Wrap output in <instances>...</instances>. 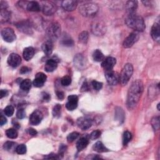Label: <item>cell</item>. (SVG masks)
I'll list each match as a JSON object with an SVG mask.
<instances>
[{
  "instance_id": "1",
  "label": "cell",
  "mask_w": 160,
  "mask_h": 160,
  "mask_svg": "<svg viewBox=\"0 0 160 160\" xmlns=\"http://www.w3.org/2000/svg\"><path fill=\"white\" fill-rule=\"evenodd\" d=\"M144 89L143 83L139 80L133 81L130 86L127 96L126 105L129 110H133L137 106Z\"/></svg>"
},
{
  "instance_id": "2",
  "label": "cell",
  "mask_w": 160,
  "mask_h": 160,
  "mask_svg": "<svg viewBox=\"0 0 160 160\" xmlns=\"http://www.w3.org/2000/svg\"><path fill=\"white\" fill-rule=\"evenodd\" d=\"M125 23L129 28L137 32L143 31L146 27L143 18L136 13L129 15L126 18Z\"/></svg>"
},
{
  "instance_id": "3",
  "label": "cell",
  "mask_w": 160,
  "mask_h": 160,
  "mask_svg": "<svg viewBox=\"0 0 160 160\" xmlns=\"http://www.w3.org/2000/svg\"><path fill=\"white\" fill-rule=\"evenodd\" d=\"M98 5L93 3H87L80 7V13L85 17H91L94 16L98 11Z\"/></svg>"
},
{
  "instance_id": "4",
  "label": "cell",
  "mask_w": 160,
  "mask_h": 160,
  "mask_svg": "<svg viewBox=\"0 0 160 160\" xmlns=\"http://www.w3.org/2000/svg\"><path fill=\"white\" fill-rule=\"evenodd\" d=\"M133 73V67L130 63H127L123 67L120 76V82L122 85H126L130 81Z\"/></svg>"
},
{
  "instance_id": "5",
  "label": "cell",
  "mask_w": 160,
  "mask_h": 160,
  "mask_svg": "<svg viewBox=\"0 0 160 160\" xmlns=\"http://www.w3.org/2000/svg\"><path fill=\"white\" fill-rule=\"evenodd\" d=\"M46 33L51 39H57L61 34V26L59 23L54 22L51 23L46 30Z\"/></svg>"
},
{
  "instance_id": "6",
  "label": "cell",
  "mask_w": 160,
  "mask_h": 160,
  "mask_svg": "<svg viewBox=\"0 0 160 160\" xmlns=\"http://www.w3.org/2000/svg\"><path fill=\"white\" fill-rule=\"evenodd\" d=\"M105 78L110 85L115 86L120 82V75L113 70L106 71Z\"/></svg>"
},
{
  "instance_id": "7",
  "label": "cell",
  "mask_w": 160,
  "mask_h": 160,
  "mask_svg": "<svg viewBox=\"0 0 160 160\" xmlns=\"http://www.w3.org/2000/svg\"><path fill=\"white\" fill-rule=\"evenodd\" d=\"M1 34L3 39L8 43H11L16 38L14 30L11 28H3L2 30Z\"/></svg>"
},
{
  "instance_id": "8",
  "label": "cell",
  "mask_w": 160,
  "mask_h": 160,
  "mask_svg": "<svg viewBox=\"0 0 160 160\" xmlns=\"http://www.w3.org/2000/svg\"><path fill=\"white\" fill-rule=\"evenodd\" d=\"M17 28L23 33L26 34H33V29H32V25L30 21L26 20L22 21L16 24Z\"/></svg>"
},
{
  "instance_id": "9",
  "label": "cell",
  "mask_w": 160,
  "mask_h": 160,
  "mask_svg": "<svg viewBox=\"0 0 160 160\" xmlns=\"http://www.w3.org/2000/svg\"><path fill=\"white\" fill-rule=\"evenodd\" d=\"M91 30L94 34L103 36L106 33V28L105 25L102 21H96L92 25Z\"/></svg>"
},
{
  "instance_id": "10",
  "label": "cell",
  "mask_w": 160,
  "mask_h": 160,
  "mask_svg": "<svg viewBox=\"0 0 160 160\" xmlns=\"http://www.w3.org/2000/svg\"><path fill=\"white\" fill-rule=\"evenodd\" d=\"M139 33L137 31H133L130 34V35L125 39L123 42V47L128 48L131 47L139 39Z\"/></svg>"
},
{
  "instance_id": "11",
  "label": "cell",
  "mask_w": 160,
  "mask_h": 160,
  "mask_svg": "<svg viewBox=\"0 0 160 160\" xmlns=\"http://www.w3.org/2000/svg\"><path fill=\"white\" fill-rule=\"evenodd\" d=\"M57 10L55 5L51 2H45L43 4L42 11L46 16H51L54 14Z\"/></svg>"
},
{
  "instance_id": "12",
  "label": "cell",
  "mask_w": 160,
  "mask_h": 160,
  "mask_svg": "<svg viewBox=\"0 0 160 160\" xmlns=\"http://www.w3.org/2000/svg\"><path fill=\"white\" fill-rule=\"evenodd\" d=\"M117 63V60L113 57H108L104 59L102 63L101 66L106 71L112 70Z\"/></svg>"
},
{
  "instance_id": "13",
  "label": "cell",
  "mask_w": 160,
  "mask_h": 160,
  "mask_svg": "<svg viewBox=\"0 0 160 160\" xmlns=\"http://www.w3.org/2000/svg\"><path fill=\"white\" fill-rule=\"evenodd\" d=\"M78 102V97L76 95H70L68 98V102L66 104V108L69 111H73L77 108Z\"/></svg>"
},
{
  "instance_id": "14",
  "label": "cell",
  "mask_w": 160,
  "mask_h": 160,
  "mask_svg": "<svg viewBox=\"0 0 160 160\" xmlns=\"http://www.w3.org/2000/svg\"><path fill=\"white\" fill-rule=\"evenodd\" d=\"M21 63V58L20 56L16 53H11L8 58V65L13 67L16 68L18 67Z\"/></svg>"
},
{
  "instance_id": "15",
  "label": "cell",
  "mask_w": 160,
  "mask_h": 160,
  "mask_svg": "<svg viewBox=\"0 0 160 160\" xmlns=\"http://www.w3.org/2000/svg\"><path fill=\"white\" fill-rule=\"evenodd\" d=\"M43 113L38 110L33 112L30 117V122L32 125H39L43 120Z\"/></svg>"
},
{
  "instance_id": "16",
  "label": "cell",
  "mask_w": 160,
  "mask_h": 160,
  "mask_svg": "<svg viewBox=\"0 0 160 160\" xmlns=\"http://www.w3.org/2000/svg\"><path fill=\"white\" fill-rule=\"evenodd\" d=\"M77 125L78 127L82 130H86L91 126L92 120L88 118L81 117L78 119Z\"/></svg>"
},
{
  "instance_id": "17",
  "label": "cell",
  "mask_w": 160,
  "mask_h": 160,
  "mask_svg": "<svg viewBox=\"0 0 160 160\" xmlns=\"http://www.w3.org/2000/svg\"><path fill=\"white\" fill-rule=\"evenodd\" d=\"M47 77L43 73H38L36 74L34 80L33 81V84L35 87H42L46 81Z\"/></svg>"
},
{
  "instance_id": "18",
  "label": "cell",
  "mask_w": 160,
  "mask_h": 160,
  "mask_svg": "<svg viewBox=\"0 0 160 160\" xmlns=\"http://www.w3.org/2000/svg\"><path fill=\"white\" fill-rule=\"evenodd\" d=\"M58 60L55 59V58H51L48 60L44 66V70L48 73H51L54 71L58 67V63L59 61Z\"/></svg>"
},
{
  "instance_id": "19",
  "label": "cell",
  "mask_w": 160,
  "mask_h": 160,
  "mask_svg": "<svg viewBox=\"0 0 160 160\" xmlns=\"http://www.w3.org/2000/svg\"><path fill=\"white\" fill-rule=\"evenodd\" d=\"M77 5V2L73 1V0H66V1H63L62 3L63 8L67 11H74L76 8Z\"/></svg>"
},
{
  "instance_id": "20",
  "label": "cell",
  "mask_w": 160,
  "mask_h": 160,
  "mask_svg": "<svg viewBox=\"0 0 160 160\" xmlns=\"http://www.w3.org/2000/svg\"><path fill=\"white\" fill-rule=\"evenodd\" d=\"M151 35L152 38L156 42L159 43L160 40V27L158 23H155L151 28Z\"/></svg>"
},
{
  "instance_id": "21",
  "label": "cell",
  "mask_w": 160,
  "mask_h": 160,
  "mask_svg": "<svg viewBox=\"0 0 160 160\" xmlns=\"http://www.w3.org/2000/svg\"><path fill=\"white\" fill-rule=\"evenodd\" d=\"M42 49L46 56H49L52 54L53 50V44L51 40L44 41L42 44Z\"/></svg>"
},
{
  "instance_id": "22",
  "label": "cell",
  "mask_w": 160,
  "mask_h": 160,
  "mask_svg": "<svg viewBox=\"0 0 160 160\" xmlns=\"http://www.w3.org/2000/svg\"><path fill=\"white\" fill-rule=\"evenodd\" d=\"M125 8L129 15L135 13V11L138 8V2L132 1V0L128 1L126 3Z\"/></svg>"
},
{
  "instance_id": "23",
  "label": "cell",
  "mask_w": 160,
  "mask_h": 160,
  "mask_svg": "<svg viewBox=\"0 0 160 160\" xmlns=\"http://www.w3.org/2000/svg\"><path fill=\"white\" fill-rule=\"evenodd\" d=\"M34 55V49L33 47H27L24 49L23 56L26 61H30Z\"/></svg>"
},
{
  "instance_id": "24",
  "label": "cell",
  "mask_w": 160,
  "mask_h": 160,
  "mask_svg": "<svg viewBox=\"0 0 160 160\" xmlns=\"http://www.w3.org/2000/svg\"><path fill=\"white\" fill-rule=\"evenodd\" d=\"M89 143V140L86 137H82L76 143V148L79 151H82L83 149H84L85 148H86V146H88Z\"/></svg>"
},
{
  "instance_id": "25",
  "label": "cell",
  "mask_w": 160,
  "mask_h": 160,
  "mask_svg": "<svg viewBox=\"0 0 160 160\" xmlns=\"http://www.w3.org/2000/svg\"><path fill=\"white\" fill-rule=\"evenodd\" d=\"M10 12L8 11L7 8H2L0 11V18H1L2 23L8 21L10 18Z\"/></svg>"
},
{
  "instance_id": "26",
  "label": "cell",
  "mask_w": 160,
  "mask_h": 160,
  "mask_svg": "<svg viewBox=\"0 0 160 160\" xmlns=\"http://www.w3.org/2000/svg\"><path fill=\"white\" fill-rule=\"evenodd\" d=\"M26 8L30 11L39 12L41 10V7L39 4L36 2H30L28 3Z\"/></svg>"
},
{
  "instance_id": "27",
  "label": "cell",
  "mask_w": 160,
  "mask_h": 160,
  "mask_svg": "<svg viewBox=\"0 0 160 160\" xmlns=\"http://www.w3.org/2000/svg\"><path fill=\"white\" fill-rule=\"evenodd\" d=\"M115 119L120 123H123L125 120V112L120 107H117L115 109Z\"/></svg>"
},
{
  "instance_id": "28",
  "label": "cell",
  "mask_w": 160,
  "mask_h": 160,
  "mask_svg": "<svg viewBox=\"0 0 160 160\" xmlns=\"http://www.w3.org/2000/svg\"><path fill=\"white\" fill-rule=\"evenodd\" d=\"M74 63H75V66L78 68L81 69L85 66V60L84 57L82 56V55H77L76 56V57L75 58Z\"/></svg>"
},
{
  "instance_id": "29",
  "label": "cell",
  "mask_w": 160,
  "mask_h": 160,
  "mask_svg": "<svg viewBox=\"0 0 160 160\" xmlns=\"http://www.w3.org/2000/svg\"><path fill=\"white\" fill-rule=\"evenodd\" d=\"M93 149L98 153H104L108 151V149L105 147V146L101 141L96 142L93 146Z\"/></svg>"
},
{
  "instance_id": "30",
  "label": "cell",
  "mask_w": 160,
  "mask_h": 160,
  "mask_svg": "<svg viewBox=\"0 0 160 160\" xmlns=\"http://www.w3.org/2000/svg\"><path fill=\"white\" fill-rule=\"evenodd\" d=\"M93 58L94 61H95L96 62H100L104 60V55L103 54V53L99 49H96L94 51L93 54Z\"/></svg>"
},
{
  "instance_id": "31",
  "label": "cell",
  "mask_w": 160,
  "mask_h": 160,
  "mask_svg": "<svg viewBox=\"0 0 160 160\" xmlns=\"http://www.w3.org/2000/svg\"><path fill=\"white\" fill-rule=\"evenodd\" d=\"M31 87V81L29 79L24 80L20 83V88L25 91H28Z\"/></svg>"
},
{
  "instance_id": "32",
  "label": "cell",
  "mask_w": 160,
  "mask_h": 160,
  "mask_svg": "<svg viewBox=\"0 0 160 160\" xmlns=\"http://www.w3.org/2000/svg\"><path fill=\"white\" fill-rule=\"evenodd\" d=\"M6 135L10 139H15L18 137V132L15 128H10L6 131Z\"/></svg>"
},
{
  "instance_id": "33",
  "label": "cell",
  "mask_w": 160,
  "mask_h": 160,
  "mask_svg": "<svg viewBox=\"0 0 160 160\" xmlns=\"http://www.w3.org/2000/svg\"><path fill=\"white\" fill-rule=\"evenodd\" d=\"M88 38H89V34L87 31H83L81 32L78 37V39L79 41L83 44H86L88 41Z\"/></svg>"
},
{
  "instance_id": "34",
  "label": "cell",
  "mask_w": 160,
  "mask_h": 160,
  "mask_svg": "<svg viewBox=\"0 0 160 160\" xmlns=\"http://www.w3.org/2000/svg\"><path fill=\"white\" fill-rule=\"evenodd\" d=\"M62 112V106L60 104H58L54 106L53 109V115L55 118H60Z\"/></svg>"
},
{
  "instance_id": "35",
  "label": "cell",
  "mask_w": 160,
  "mask_h": 160,
  "mask_svg": "<svg viewBox=\"0 0 160 160\" xmlns=\"http://www.w3.org/2000/svg\"><path fill=\"white\" fill-rule=\"evenodd\" d=\"M132 138V135L131 133L128 131H126L123 134V145H126L128 144V143L131 141Z\"/></svg>"
},
{
  "instance_id": "36",
  "label": "cell",
  "mask_w": 160,
  "mask_h": 160,
  "mask_svg": "<svg viewBox=\"0 0 160 160\" xmlns=\"http://www.w3.org/2000/svg\"><path fill=\"white\" fill-rule=\"evenodd\" d=\"M62 43L66 46H72L74 44L73 39L69 36H64L62 39Z\"/></svg>"
},
{
  "instance_id": "37",
  "label": "cell",
  "mask_w": 160,
  "mask_h": 160,
  "mask_svg": "<svg viewBox=\"0 0 160 160\" xmlns=\"http://www.w3.org/2000/svg\"><path fill=\"white\" fill-rule=\"evenodd\" d=\"M14 112H15L14 107L11 105L7 106L4 110V113H5V115H7V117H11L14 114Z\"/></svg>"
},
{
  "instance_id": "38",
  "label": "cell",
  "mask_w": 160,
  "mask_h": 160,
  "mask_svg": "<svg viewBox=\"0 0 160 160\" xmlns=\"http://www.w3.org/2000/svg\"><path fill=\"white\" fill-rule=\"evenodd\" d=\"M15 151L19 154H24L26 153V146L24 144H20L16 146Z\"/></svg>"
},
{
  "instance_id": "39",
  "label": "cell",
  "mask_w": 160,
  "mask_h": 160,
  "mask_svg": "<svg viewBox=\"0 0 160 160\" xmlns=\"http://www.w3.org/2000/svg\"><path fill=\"white\" fill-rule=\"evenodd\" d=\"M61 83L64 86H68L71 83V78L69 76H65L61 80Z\"/></svg>"
},
{
  "instance_id": "40",
  "label": "cell",
  "mask_w": 160,
  "mask_h": 160,
  "mask_svg": "<svg viewBox=\"0 0 160 160\" xmlns=\"http://www.w3.org/2000/svg\"><path fill=\"white\" fill-rule=\"evenodd\" d=\"M80 134L77 132H73L70 134L68 135V136H67V140L69 143H72L73 142L75 139H76L78 138V137L79 136Z\"/></svg>"
},
{
  "instance_id": "41",
  "label": "cell",
  "mask_w": 160,
  "mask_h": 160,
  "mask_svg": "<svg viewBox=\"0 0 160 160\" xmlns=\"http://www.w3.org/2000/svg\"><path fill=\"white\" fill-rule=\"evenodd\" d=\"M151 125L154 130H158L159 128V118L154 117L151 120Z\"/></svg>"
},
{
  "instance_id": "42",
  "label": "cell",
  "mask_w": 160,
  "mask_h": 160,
  "mask_svg": "<svg viewBox=\"0 0 160 160\" xmlns=\"http://www.w3.org/2000/svg\"><path fill=\"white\" fill-rule=\"evenodd\" d=\"M15 145H16V143L14 142L7 141L4 144L3 148H4V149H5L7 151H10L15 148Z\"/></svg>"
},
{
  "instance_id": "43",
  "label": "cell",
  "mask_w": 160,
  "mask_h": 160,
  "mask_svg": "<svg viewBox=\"0 0 160 160\" xmlns=\"http://www.w3.org/2000/svg\"><path fill=\"white\" fill-rule=\"evenodd\" d=\"M91 85L94 90L99 91L103 87V83L99 81H97L96 80H94L91 82Z\"/></svg>"
},
{
  "instance_id": "44",
  "label": "cell",
  "mask_w": 160,
  "mask_h": 160,
  "mask_svg": "<svg viewBox=\"0 0 160 160\" xmlns=\"http://www.w3.org/2000/svg\"><path fill=\"white\" fill-rule=\"evenodd\" d=\"M101 131L99 130H95V131H93L91 134H90V136H89V138L91 139V140H94V139H98L100 136H101Z\"/></svg>"
},
{
  "instance_id": "45",
  "label": "cell",
  "mask_w": 160,
  "mask_h": 160,
  "mask_svg": "<svg viewBox=\"0 0 160 160\" xmlns=\"http://www.w3.org/2000/svg\"><path fill=\"white\" fill-rule=\"evenodd\" d=\"M26 116V113L24 109L20 108L18 110L16 113V117L18 119H23Z\"/></svg>"
},
{
  "instance_id": "46",
  "label": "cell",
  "mask_w": 160,
  "mask_h": 160,
  "mask_svg": "<svg viewBox=\"0 0 160 160\" xmlns=\"http://www.w3.org/2000/svg\"><path fill=\"white\" fill-rule=\"evenodd\" d=\"M67 149V146L65 144H61L60 146V148H59V154L60 156H63V154H65V153L66 152Z\"/></svg>"
},
{
  "instance_id": "47",
  "label": "cell",
  "mask_w": 160,
  "mask_h": 160,
  "mask_svg": "<svg viewBox=\"0 0 160 160\" xmlns=\"http://www.w3.org/2000/svg\"><path fill=\"white\" fill-rule=\"evenodd\" d=\"M59 156L60 155H57V154H55L54 153H51V154L47 155L46 156H45L44 158L45 159H59L60 158V156Z\"/></svg>"
},
{
  "instance_id": "48",
  "label": "cell",
  "mask_w": 160,
  "mask_h": 160,
  "mask_svg": "<svg viewBox=\"0 0 160 160\" xmlns=\"http://www.w3.org/2000/svg\"><path fill=\"white\" fill-rule=\"evenodd\" d=\"M89 89V84L88 82H85L83 85H82V86L81 88V91L82 92H84V91H87Z\"/></svg>"
},
{
  "instance_id": "49",
  "label": "cell",
  "mask_w": 160,
  "mask_h": 160,
  "mask_svg": "<svg viewBox=\"0 0 160 160\" xmlns=\"http://www.w3.org/2000/svg\"><path fill=\"white\" fill-rule=\"evenodd\" d=\"M7 123V119L3 114H1V119H0V124H1V126H3Z\"/></svg>"
},
{
  "instance_id": "50",
  "label": "cell",
  "mask_w": 160,
  "mask_h": 160,
  "mask_svg": "<svg viewBox=\"0 0 160 160\" xmlns=\"http://www.w3.org/2000/svg\"><path fill=\"white\" fill-rule=\"evenodd\" d=\"M30 71H31L30 69L28 68V67H26V66H23V67H22V68H21V70H20V73H21V74H26V73L30 72Z\"/></svg>"
},
{
  "instance_id": "51",
  "label": "cell",
  "mask_w": 160,
  "mask_h": 160,
  "mask_svg": "<svg viewBox=\"0 0 160 160\" xmlns=\"http://www.w3.org/2000/svg\"><path fill=\"white\" fill-rule=\"evenodd\" d=\"M42 96H43V99L45 101H49V100L50 99V95L47 93H43Z\"/></svg>"
},
{
  "instance_id": "52",
  "label": "cell",
  "mask_w": 160,
  "mask_h": 160,
  "mask_svg": "<svg viewBox=\"0 0 160 160\" xmlns=\"http://www.w3.org/2000/svg\"><path fill=\"white\" fill-rule=\"evenodd\" d=\"M57 96L58 99H63L65 98V94L63 91H57Z\"/></svg>"
},
{
  "instance_id": "53",
  "label": "cell",
  "mask_w": 160,
  "mask_h": 160,
  "mask_svg": "<svg viewBox=\"0 0 160 160\" xmlns=\"http://www.w3.org/2000/svg\"><path fill=\"white\" fill-rule=\"evenodd\" d=\"M28 133H29L31 136H36V135H37V133H38L37 131H36V130H34V129H33V128H30V129H28Z\"/></svg>"
},
{
  "instance_id": "54",
  "label": "cell",
  "mask_w": 160,
  "mask_h": 160,
  "mask_svg": "<svg viewBox=\"0 0 160 160\" xmlns=\"http://www.w3.org/2000/svg\"><path fill=\"white\" fill-rule=\"evenodd\" d=\"M8 94V91L7 90H5V89H2L1 90V93H0V98H3L5 96H7Z\"/></svg>"
},
{
  "instance_id": "55",
  "label": "cell",
  "mask_w": 160,
  "mask_h": 160,
  "mask_svg": "<svg viewBox=\"0 0 160 160\" xmlns=\"http://www.w3.org/2000/svg\"><path fill=\"white\" fill-rule=\"evenodd\" d=\"M13 125L16 128H20V125L18 122H16V121H13Z\"/></svg>"
},
{
  "instance_id": "56",
  "label": "cell",
  "mask_w": 160,
  "mask_h": 160,
  "mask_svg": "<svg viewBox=\"0 0 160 160\" xmlns=\"http://www.w3.org/2000/svg\"><path fill=\"white\" fill-rule=\"evenodd\" d=\"M159 103L158 104V110H159Z\"/></svg>"
}]
</instances>
